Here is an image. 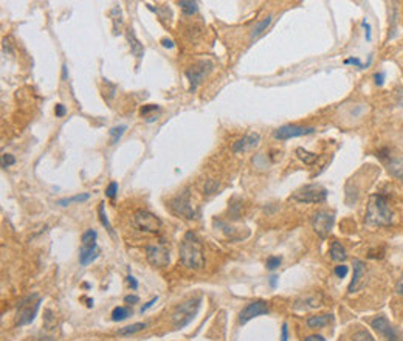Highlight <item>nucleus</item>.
Here are the masks:
<instances>
[{
  "mask_svg": "<svg viewBox=\"0 0 403 341\" xmlns=\"http://www.w3.org/2000/svg\"><path fill=\"white\" fill-rule=\"evenodd\" d=\"M394 220L393 209L389 208L388 199L380 194H374L369 197V204L366 208L365 222L369 226H389Z\"/></svg>",
  "mask_w": 403,
  "mask_h": 341,
  "instance_id": "obj_1",
  "label": "nucleus"
},
{
  "mask_svg": "<svg viewBox=\"0 0 403 341\" xmlns=\"http://www.w3.org/2000/svg\"><path fill=\"white\" fill-rule=\"evenodd\" d=\"M180 262L191 270H200L205 264L202 242L192 231L186 233L183 237L180 247Z\"/></svg>",
  "mask_w": 403,
  "mask_h": 341,
  "instance_id": "obj_2",
  "label": "nucleus"
},
{
  "mask_svg": "<svg viewBox=\"0 0 403 341\" xmlns=\"http://www.w3.org/2000/svg\"><path fill=\"white\" fill-rule=\"evenodd\" d=\"M200 302L202 298H191L175 309V312L172 313V323L175 329H183L194 320L200 309Z\"/></svg>",
  "mask_w": 403,
  "mask_h": 341,
  "instance_id": "obj_3",
  "label": "nucleus"
},
{
  "mask_svg": "<svg viewBox=\"0 0 403 341\" xmlns=\"http://www.w3.org/2000/svg\"><path fill=\"white\" fill-rule=\"evenodd\" d=\"M41 296L39 295H30L25 299L20 301L17 307V315H16V324L17 326H27L33 323L34 317L37 315V310L41 307Z\"/></svg>",
  "mask_w": 403,
  "mask_h": 341,
  "instance_id": "obj_4",
  "label": "nucleus"
},
{
  "mask_svg": "<svg viewBox=\"0 0 403 341\" xmlns=\"http://www.w3.org/2000/svg\"><path fill=\"white\" fill-rule=\"evenodd\" d=\"M292 199L300 204H322L327 199V189L321 185H306L298 189Z\"/></svg>",
  "mask_w": 403,
  "mask_h": 341,
  "instance_id": "obj_5",
  "label": "nucleus"
},
{
  "mask_svg": "<svg viewBox=\"0 0 403 341\" xmlns=\"http://www.w3.org/2000/svg\"><path fill=\"white\" fill-rule=\"evenodd\" d=\"M146 258L152 267L163 269L169 264V248L164 241L146 247Z\"/></svg>",
  "mask_w": 403,
  "mask_h": 341,
  "instance_id": "obj_6",
  "label": "nucleus"
},
{
  "mask_svg": "<svg viewBox=\"0 0 403 341\" xmlns=\"http://www.w3.org/2000/svg\"><path fill=\"white\" fill-rule=\"evenodd\" d=\"M335 223V214L329 211H317L314 216H312V226H314L315 233L321 237L326 239L333 228Z\"/></svg>",
  "mask_w": 403,
  "mask_h": 341,
  "instance_id": "obj_7",
  "label": "nucleus"
},
{
  "mask_svg": "<svg viewBox=\"0 0 403 341\" xmlns=\"http://www.w3.org/2000/svg\"><path fill=\"white\" fill-rule=\"evenodd\" d=\"M169 206H171L172 212L177 216L186 217V219H196V211H194L191 202H189V191L185 189L183 193H180L177 197H174L169 202Z\"/></svg>",
  "mask_w": 403,
  "mask_h": 341,
  "instance_id": "obj_8",
  "label": "nucleus"
},
{
  "mask_svg": "<svg viewBox=\"0 0 403 341\" xmlns=\"http://www.w3.org/2000/svg\"><path fill=\"white\" fill-rule=\"evenodd\" d=\"M134 222L138 230L148 231V233H157L161 226V220L155 216V214L145 209H138L134 214Z\"/></svg>",
  "mask_w": 403,
  "mask_h": 341,
  "instance_id": "obj_9",
  "label": "nucleus"
},
{
  "mask_svg": "<svg viewBox=\"0 0 403 341\" xmlns=\"http://www.w3.org/2000/svg\"><path fill=\"white\" fill-rule=\"evenodd\" d=\"M211 68H213V64H211L210 61H200L199 64L192 66L191 68H188V70L185 71L186 78H188L189 82H191V88H189L191 92L196 90V88L199 87V84L202 82V79L206 76L208 73L211 71Z\"/></svg>",
  "mask_w": 403,
  "mask_h": 341,
  "instance_id": "obj_10",
  "label": "nucleus"
},
{
  "mask_svg": "<svg viewBox=\"0 0 403 341\" xmlns=\"http://www.w3.org/2000/svg\"><path fill=\"white\" fill-rule=\"evenodd\" d=\"M371 327L375 332H379L386 341H402L399 332L394 329V327L391 326V323H389L388 318L383 317V315H380V317H375L371 321Z\"/></svg>",
  "mask_w": 403,
  "mask_h": 341,
  "instance_id": "obj_11",
  "label": "nucleus"
},
{
  "mask_svg": "<svg viewBox=\"0 0 403 341\" xmlns=\"http://www.w3.org/2000/svg\"><path fill=\"white\" fill-rule=\"evenodd\" d=\"M268 312H270V309H268V304L265 301H253V302H250V304H246V307L241 312L239 323L245 324V323H248L250 320L256 318V317L267 315Z\"/></svg>",
  "mask_w": 403,
  "mask_h": 341,
  "instance_id": "obj_12",
  "label": "nucleus"
},
{
  "mask_svg": "<svg viewBox=\"0 0 403 341\" xmlns=\"http://www.w3.org/2000/svg\"><path fill=\"white\" fill-rule=\"evenodd\" d=\"M315 131H317L315 128H303V126L285 124V126H282V128H279V129H276L275 132H273V135H275V138H278V140H290V138L314 134Z\"/></svg>",
  "mask_w": 403,
  "mask_h": 341,
  "instance_id": "obj_13",
  "label": "nucleus"
},
{
  "mask_svg": "<svg viewBox=\"0 0 403 341\" xmlns=\"http://www.w3.org/2000/svg\"><path fill=\"white\" fill-rule=\"evenodd\" d=\"M259 141H261V135L253 132V134L245 135L243 138H241V140L233 143L231 150L235 154H241V152H245V150H250V149L256 147L259 144Z\"/></svg>",
  "mask_w": 403,
  "mask_h": 341,
  "instance_id": "obj_14",
  "label": "nucleus"
},
{
  "mask_svg": "<svg viewBox=\"0 0 403 341\" xmlns=\"http://www.w3.org/2000/svg\"><path fill=\"white\" fill-rule=\"evenodd\" d=\"M365 273H366V264L363 261H360V259H355L354 261V277H352V281H350L349 288H347L349 293L357 292V288L360 287V281H361V277Z\"/></svg>",
  "mask_w": 403,
  "mask_h": 341,
  "instance_id": "obj_15",
  "label": "nucleus"
},
{
  "mask_svg": "<svg viewBox=\"0 0 403 341\" xmlns=\"http://www.w3.org/2000/svg\"><path fill=\"white\" fill-rule=\"evenodd\" d=\"M126 36H127L129 47H131L132 55H134L137 59H141L143 56H145V48H143V44L137 39V36H135L134 30H132V28H131V30H127Z\"/></svg>",
  "mask_w": 403,
  "mask_h": 341,
  "instance_id": "obj_16",
  "label": "nucleus"
},
{
  "mask_svg": "<svg viewBox=\"0 0 403 341\" xmlns=\"http://www.w3.org/2000/svg\"><path fill=\"white\" fill-rule=\"evenodd\" d=\"M333 320V315L330 313H324V315H315V317L307 318V326L310 329H320V327L327 326Z\"/></svg>",
  "mask_w": 403,
  "mask_h": 341,
  "instance_id": "obj_17",
  "label": "nucleus"
},
{
  "mask_svg": "<svg viewBox=\"0 0 403 341\" xmlns=\"http://www.w3.org/2000/svg\"><path fill=\"white\" fill-rule=\"evenodd\" d=\"M271 16H267V17H264L262 20H259V22H256L254 23V27H253V30H251V34H250V39L253 41V39H256V37H259L261 36L264 31H267V28L270 27V23H271Z\"/></svg>",
  "mask_w": 403,
  "mask_h": 341,
  "instance_id": "obj_18",
  "label": "nucleus"
},
{
  "mask_svg": "<svg viewBox=\"0 0 403 341\" xmlns=\"http://www.w3.org/2000/svg\"><path fill=\"white\" fill-rule=\"evenodd\" d=\"M329 253H330V259L335 261V262H343V261H346V258H347L344 247H343L340 242H336V241L332 242Z\"/></svg>",
  "mask_w": 403,
  "mask_h": 341,
  "instance_id": "obj_19",
  "label": "nucleus"
},
{
  "mask_svg": "<svg viewBox=\"0 0 403 341\" xmlns=\"http://www.w3.org/2000/svg\"><path fill=\"white\" fill-rule=\"evenodd\" d=\"M98 256V251L96 248H85L82 247L81 251H80V262L81 265H88L90 262H93Z\"/></svg>",
  "mask_w": 403,
  "mask_h": 341,
  "instance_id": "obj_20",
  "label": "nucleus"
},
{
  "mask_svg": "<svg viewBox=\"0 0 403 341\" xmlns=\"http://www.w3.org/2000/svg\"><path fill=\"white\" fill-rule=\"evenodd\" d=\"M296 155H298V158H300V160H303L306 165H314V163L318 160V155L317 154H312V152H309V150H306L303 147H298L296 149Z\"/></svg>",
  "mask_w": 403,
  "mask_h": 341,
  "instance_id": "obj_21",
  "label": "nucleus"
},
{
  "mask_svg": "<svg viewBox=\"0 0 403 341\" xmlns=\"http://www.w3.org/2000/svg\"><path fill=\"white\" fill-rule=\"evenodd\" d=\"M96 231L95 230H87L82 234V247L85 248H96Z\"/></svg>",
  "mask_w": 403,
  "mask_h": 341,
  "instance_id": "obj_22",
  "label": "nucleus"
},
{
  "mask_svg": "<svg viewBox=\"0 0 403 341\" xmlns=\"http://www.w3.org/2000/svg\"><path fill=\"white\" fill-rule=\"evenodd\" d=\"M90 199V194H78V196H73V197H67V199H61L58 200V205L61 206H69L72 204H80V202H85Z\"/></svg>",
  "mask_w": 403,
  "mask_h": 341,
  "instance_id": "obj_23",
  "label": "nucleus"
},
{
  "mask_svg": "<svg viewBox=\"0 0 403 341\" xmlns=\"http://www.w3.org/2000/svg\"><path fill=\"white\" fill-rule=\"evenodd\" d=\"M181 11L185 12L186 16H192V14H196L199 6H197V2H191V0H180L178 2Z\"/></svg>",
  "mask_w": 403,
  "mask_h": 341,
  "instance_id": "obj_24",
  "label": "nucleus"
},
{
  "mask_svg": "<svg viewBox=\"0 0 403 341\" xmlns=\"http://www.w3.org/2000/svg\"><path fill=\"white\" fill-rule=\"evenodd\" d=\"M389 172H391L397 179L403 180V160L397 158L389 163Z\"/></svg>",
  "mask_w": 403,
  "mask_h": 341,
  "instance_id": "obj_25",
  "label": "nucleus"
},
{
  "mask_svg": "<svg viewBox=\"0 0 403 341\" xmlns=\"http://www.w3.org/2000/svg\"><path fill=\"white\" fill-rule=\"evenodd\" d=\"M145 327H146V323H135V324H131V326H127V327H123L121 331H118V335H121V337L132 335V334L140 332L141 329H145Z\"/></svg>",
  "mask_w": 403,
  "mask_h": 341,
  "instance_id": "obj_26",
  "label": "nucleus"
},
{
  "mask_svg": "<svg viewBox=\"0 0 403 341\" xmlns=\"http://www.w3.org/2000/svg\"><path fill=\"white\" fill-rule=\"evenodd\" d=\"M131 315H132L131 309H127V307H115L113 312H112V321H123L127 317H131Z\"/></svg>",
  "mask_w": 403,
  "mask_h": 341,
  "instance_id": "obj_27",
  "label": "nucleus"
},
{
  "mask_svg": "<svg viewBox=\"0 0 403 341\" xmlns=\"http://www.w3.org/2000/svg\"><path fill=\"white\" fill-rule=\"evenodd\" d=\"M124 131H126V126H116V128H112L110 131H109V135H110V141H112V144H115V143H118V140L120 138L123 136V134H124Z\"/></svg>",
  "mask_w": 403,
  "mask_h": 341,
  "instance_id": "obj_28",
  "label": "nucleus"
},
{
  "mask_svg": "<svg viewBox=\"0 0 403 341\" xmlns=\"http://www.w3.org/2000/svg\"><path fill=\"white\" fill-rule=\"evenodd\" d=\"M99 219H101V223L106 226V230L110 233V234H113V230H112V226H110V223H109V219H107V216H106V211H104V204H99Z\"/></svg>",
  "mask_w": 403,
  "mask_h": 341,
  "instance_id": "obj_29",
  "label": "nucleus"
},
{
  "mask_svg": "<svg viewBox=\"0 0 403 341\" xmlns=\"http://www.w3.org/2000/svg\"><path fill=\"white\" fill-rule=\"evenodd\" d=\"M352 340L354 341H375L368 331H358V332H355L354 337H352Z\"/></svg>",
  "mask_w": 403,
  "mask_h": 341,
  "instance_id": "obj_30",
  "label": "nucleus"
},
{
  "mask_svg": "<svg viewBox=\"0 0 403 341\" xmlns=\"http://www.w3.org/2000/svg\"><path fill=\"white\" fill-rule=\"evenodd\" d=\"M282 262V258L281 256H271L267 259V269L268 270H276Z\"/></svg>",
  "mask_w": 403,
  "mask_h": 341,
  "instance_id": "obj_31",
  "label": "nucleus"
},
{
  "mask_svg": "<svg viewBox=\"0 0 403 341\" xmlns=\"http://www.w3.org/2000/svg\"><path fill=\"white\" fill-rule=\"evenodd\" d=\"M217 189H219V183L216 180H208L205 183V193L206 194H214Z\"/></svg>",
  "mask_w": 403,
  "mask_h": 341,
  "instance_id": "obj_32",
  "label": "nucleus"
},
{
  "mask_svg": "<svg viewBox=\"0 0 403 341\" xmlns=\"http://www.w3.org/2000/svg\"><path fill=\"white\" fill-rule=\"evenodd\" d=\"M116 193H118V183L112 182V183L107 186V189H106V196H107L109 199H115Z\"/></svg>",
  "mask_w": 403,
  "mask_h": 341,
  "instance_id": "obj_33",
  "label": "nucleus"
},
{
  "mask_svg": "<svg viewBox=\"0 0 403 341\" xmlns=\"http://www.w3.org/2000/svg\"><path fill=\"white\" fill-rule=\"evenodd\" d=\"M16 163V158L12 157L11 154H3L2 155V168H8V166H11V165H14Z\"/></svg>",
  "mask_w": 403,
  "mask_h": 341,
  "instance_id": "obj_34",
  "label": "nucleus"
},
{
  "mask_svg": "<svg viewBox=\"0 0 403 341\" xmlns=\"http://www.w3.org/2000/svg\"><path fill=\"white\" fill-rule=\"evenodd\" d=\"M347 272H349V267H346V265H338V267H335V274L338 277H341V279L346 277Z\"/></svg>",
  "mask_w": 403,
  "mask_h": 341,
  "instance_id": "obj_35",
  "label": "nucleus"
},
{
  "mask_svg": "<svg viewBox=\"0 0 403 341\" xmlns=\"http://www.w3.org/2000/svg\"><path fill=\"white\" fill-rule=\"evenodd\" d=\"M55 113H56V117L58 118H62L64 115L67 113V109L64 104H56V109H55Z\"/></svg>",
  "mask_w": 403,
  "mask_h": 341,
  "instance_id": "obj_36",
  "label": "nucleus"
},
{
  "mask_svg": "<svg viewBox=\"0 0 403 341\" xmlns=\"http://www.w3.org/2000/svg\"><path fill=\"white\" fill-rule=\"evenodd\" d=\"M344 64H346V66L352 64V66H357L358 68H363V64H361V61H360L358 58H349V59L344 61Z\"/></svg>",
  "mask_w": 403,
  "mask_h": 341,
  "instance_id": "obj_37",
  "label": "nucleus"
},
{
  "mask_svg": "<svg viewBox=\"0 0 403 341\" xmlns=\"http://www.w3.org/2000/svg\"><path fill=\"white\" fill-rule=\"evenodd\" d=\"M281 341H289V326H287V323H284V324H282Z\"/></svg>",
  "mask_w": 403,
  "mask_h": 341,
  "instance_id": "obj_38",
  "label": "nucleus"
},
{
  "mask_svg": "<svg viewBox=\"0 0 403 341\" xmlns=\"http://www.w3.org/2000/svg\"><path fill=\"white\" fill-rule=\"evenodd\" d=\"M374 79H375V84H377V85H383V82H385V73H383V71L375 73V74H374Z\"/></svg>",
  "mask_w": 403,
  "mask_h": 341,
  "instance_id": "obj_39",
  "label": "nucleus"
},
{
  "mask_svg": "<svg viewBox=\"0 0 403 341\" xmlns=\"http://www.w3.org/2000/svg\"><path fill=\"white\" fill-rule=\"evenodd\" d=\"M152 110H159V106H157V104H149V106H146V107H143V109H141V115H146V113H149V112H152Z\"/></svg>",
  "mask_w": 403,
  "mask_h": 341,
  "instance_id": "obj_40",
  "label": "nucleus"
},
{
  "mask_svg": "<svg viewBox=\"0 0 403 341\" xmlns=\"http://www.w3.org/2000/svg\"><path fill=\"white\" fill-rule=\"evenodd\" d=\"M157 299H159V298H157V296H155V298H152V299H151L149 302H146V304H145V306H143V307H141V313H145V312H146L148 309H151V307H152V306L155 304V302H157Z\"/></svg>",
  "mask_w": 403,
  "mask_h": 341,
  "instance_id": "obj_41",
  "label": "nucleus"
},
{
  "mask_svg": "<svg viewBox=\"0 0 403 341\" xmlns=\"http://www.w3.org/2000/svg\"><path fill=\"white\" fill-rule=\"evenodd\" d=\"M127 282H129V285L132 287V290H137V288H138V282H137V279H135V277H134L132 274H129V276H127Z\"/></svg>",
  "mask_w": 403,
  "mask_h": 341,
  "instance_id": "obj_42",
  "label": "nucleus"
},
{
  "mask_svg": "<svg viewBox=\"0 0 403 341\" xmlns=\"http://www.w3.org/2000/svg\"><path fill=\"white\" fill-rule=\"evenodd\" d=\"M396 292H397L399 295H402V296H403V274H402L400 281H399V282H397V285H396Z\"/></svg>",
  "mask_w": 403,
  "mask_h": 341,
  "instance_id": "obj_43",
  "label": "nucleus"
},
{
  "mask_svg": "<svg viewBox=\"0 0 403 341\" xmlns=\"http://www.w3.org/2000/svg\"><path fill=\"white\" fill-rule=\"evenodd\" d=\"M363 27L366 30V41H371V25L366 20H363Z\"/></svg>",
  "mask_w": 403,
  "mask_h": 341,
  "instance_id": "obj_44",
  "label": "nucleus"
},
{
  "mask_svg": "<svg viewBox=\"0 0 403 341\" xmlns=\"http://www.w3.org/2000/svg\"><path fill=\"white\" fill-rule=\"evenodd\" d=\"M304 341H326V340H324V337H321V335H309Z\"/></svg>",
  "mask_w": 403,
  "mask_h": 341,
  "instance_id": "obj_45",
  "label": "nucleus"
},
{
  "mask_svg": "<svg viewBox=\"0 0 403 341\" xmlns=\"http://www.w3.org/2000/svg\"><path fill=\"white\" fill-rule=\"evenodd\" d=\"M161 45L166 47V48H172V47H174V42H172L171 39H163V41H161Z\"/></svg>",
  "mask_w": 403,
  "mask_h": 341,
  "instance_id": "obj_46",
  "label": "nucleus"
},
{
  "mask_svg": "<svg viewBox=\"0 0 403 341\" xmlns=\"http://www.w3.org/2000/svg\"><path fill=\"white\" fill-rule=\"evenodd\" d=\"M276 284H278V276L273 274V276L270 277V285H271L273 288H275V287H276Z\"/></svg>",
  "mask_w": 403,
  "mask_h": 341,
  "instance_id": "obj_47",
  "label": "nucleus"
},
{
  "mask_svg": "<svg viewBox=\"0 0 403 341\" xmlns=\"http://www.w3.org/2000/svg\"><path fill=\"white\" fill-rule=\"evenodd\" d=\"M124 301L126 302H138V296H134V295L131 296V295H129V296L124 298Z\"/></svg>",
  "mask_w": 403,
  "mask_h": 341,
  "instance_id": "obj_48",
  "label": "nucleus"
},
{
  "mask_svg": "<svg viewBox=\"0 0 403 341\" xmlns=\"http://www.w3.org/2000/svg\"><path fill=\"white\" fill-rule=\"evenodd\" d=\"M67 78V66H64L62 67V79H66Z\"/></svg>",
  "mask_w": 403,
  "mask_h": 341,
  "instance_id": "obj_49",
  "label": "nucleus"
}]
</instances>
